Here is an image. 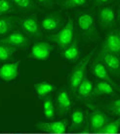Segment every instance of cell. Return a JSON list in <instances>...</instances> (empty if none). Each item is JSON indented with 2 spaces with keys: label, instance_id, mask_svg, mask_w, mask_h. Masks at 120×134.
Wrapping results in <instances>:
<instances>
[{
  "label": "cell",
  "instance_id": "6da1fadb",
  "mask_svg": "<svg viewBox=\"0 0 120 134\" xmlns=\"http://www.w3.org/2000/svg\"><path fill=\"white\" fill-rule=\"evenodd\" d=\"M73 38H74V24L71 19L68 20L67 25L57 34H50L47 36V39L49 41L54 42L62 49L67 48L68 45L71 44Z\"/></svg>",
  "mask_w": 120,
  "mask_h": 134
},
{
  "label": "cell",
  "instance_id": "7a4b0ae2",
  "mask_svg": "<svg viewBox=\"0 0 120 134\" xmlns=\"http://www.w3.org/2000/svg\"><path fill=\"white\" fill-rule=\"evenodd\" d=\"M92 55H93V52L89 53L84 59H82L79 63L76 64L72 69L70 75H69V80H68V86L72 93H76V90L78 88L80 82L82 81V79L85 76L86 68L90 62Z\"/></svg>",
  "mask_w": 120,
  "mask_h": 134
},
{
  "label": "cell",
  "instance_id": "3957f363",
  "mask_svg": "<svg viewBox=\"0 0 120 134\" xmlns=\"http://www.w3.org/2000/svg\"><path fill=\"white\" fill-rule=\"evenodd\" d=\"M77 25L79 26V30L82 31V34L87 38L90 39H97L98 31L95 26V22L93 19V16L90 13H81L77 16Z\"/></svg>",
  "mask_w": 120,
  "mask_h": 134
},
{
  "label": "cell",
  "instance_id": "277c9868",
  "mask_svg": "<svg viewBox=\"0 0 120 134\" xmlns=\"http://www.w3.org/2000/svg\"><path fill=\"white\" fill-rule=\"evenodd\" d=\"M109 121H110L109 116H107L105 113H103L100 110L94 108L87 119V126H88L87 131L99 133V131L101 130V127Z\"/></svg>",
  "mask_w": 120,
  "mask_h": 134
},
{
  "label": "cell",
  "instance_id": "5b68a950",
  "mask_svg": "<svg viewBox=\"0 0 120 134\" xmlns=\"http://www.w3.org/2000/svg\"><path fill=\"white\" fill-rule=\"evenodd\" d=\"M21 24H22L23 30L26 32V34L29 35L31 37H41L42 34L40 30V25L38 23L36 16H26L22 19Z\"/></svg>",
  "mask_w": 120,
  "mask_h": 134
},
{
  "label": "cell",
  "instance_id": "8992f818",
  "mask_svg": "<svg viewBox=\"0 0 120 134\" xmlns=\"http://www.w3.org/2000/svg\"><path fill=\"white\" fill-rule=\"evenodd\" d=\"M53 49H54V46L47 41H38L32 45L31 51H30V56L33 59L46 61L49 59Z\"/></svg>",
  "mask_w": 120,
  "mask_h": 134
},
{
  "label": "cell",
  "instance_id": "52a82bcc",
  "mask_svg": "<svg viewBox=\"0 0 120 134\" xmlns=\"http://www.w3.org/2000/svg\"><path fill=\"white\" fill-rule=\"evenodd\" d=\"M6 44L12 46L13 48H19V49H26L29 45V39L26 34L21 32V31H15L9 34L5 38L1 39Z\"/></svg>",
  "mask_w": 120,
  "mask_h": 134
},
{
  "label": "cell",
  "instance_id": "ba28073f",
  "mask_svg": "<svg viewBox=\"0 0 120 134\" xmlns=\"http://www.w3.org/2000/svg\"><path fill=\"white\" fill-rule=\"evenodd\" d=\"M35 128L46 133H64L68 129L67 120H58L52 122H38Z\"/></svg>",
  "mask_w": 120,
  "mask_h": 134
},
{
  "label": "cell",
  "instance_id": "9c48e42d",
  "mask_svg": "<svg viewBox=\"0 0 120 134\" xmlns=\"http://www.w3.org/2000/svg\"><path fill=\"white\" fill-rule=\"evenodd\" d=\"M56 105L55 109L60 115L68 114V111L71 108V100L70 96L67 90L61 89L56 96V102L54 103Z\"/></svg>",
  "mask_w": 120,
  "mask_h": 134
},
{
  "label": "cell",
  "instance_id": "30bf717a",
  "mask_svg": "<svg viewBox=\"0 0 120 134\" xmlns=\"http://www.w3.org/2000/svg\"><path fill=\"white\" fill-rule=\"evenodd\" d=\"M103 52L111 53L118 56L120 52V35L117 31L110 32L107 34L105 37V42L101 45V50Z\"/></svg>",
  "mask_w": 120,
  "mask_h": 134
},
{
  "label": "cell",
  "instance_id": "8fae6325",
  "mask_svg": "<svg viewBox=\"0 0 120 134\" xmlns=\"http://www.w3.org/2000/svg\"><path fill=\"white\" fill-rule=\"evenodd\" d=\"M98 61L105 64V67L111 74L116 75H118V71H119V58H118V56L111 54V53L101 51L99 53Z\"/></svg>",
  "mask_w": 120,
  "mask_h": 134
},
{
  "label": "cell",
  "instance_id": "7c38bea8",
  "mask_svg": "<svg viewBox=\"0 0 120 134\" xmlns=\"http://www.w3.org/2000/svg\"><path fill=\"white\" fill-rule=\"evenodd\" d=\"M98 21L103 29H111L115 26V12L112 7H104L98 13Z\"/></svg>",
  "mask_w": 120,
  "mask_h": 134
},
{
  "label": "cell",
  "instance_id": "4fadbf2b",
  "mask_svg": "<svg viewBox=\"0 0 120 134\" xmlns=\"http://www.w3.org/2000/svg\"><path fill=\"white\" fill-rule=\"evenodd\" d=\"M21 61L14 62V63L4 64L0 67V79L4 81H12L16 79L19 75V68Z\"/></svg>",
  "mask_w": 120,
  "mask_h": 134
},
{
  "label": "cell",
  "instance_id": "5bb4252c",
  "mask_svg": "<svg viewBox=\"0 0 120 134\" xmlns=\"http://www.w3.org/2000/svg\"><path fill=\"white\" fill-rule=\"evenodd\" d=\"M63 24V18L59 13H51L46 15L41 21L42 29L46 31H54L60 29Z\"/></svg>",
  "mask_w": 120,
  "mask_h": 134
},
{
  "label": "cell",
  "instance_id": "9a60e30c",
  "mask_svg": "<svg viewBox=\"0 0 120 134\" xmlns=\"http://www.w3.org/2000/svg\"><path fill=\"white\" fill-rule=\"evenodd\" d=\"M92 71H93L94 75L98 78V79L103 80V81L109 82L113 88H117L116 84L114 83V81H113L112 79L110 78V76H109L107 69L105 67V65L101 63V62H100V61H96V62H94L93 65H92Z\"/></svg>",
  "mask_w": 120,
  "mask_h": 134
},
{
  "label": "cell",
  "instance_id": "2e32d148",
  "mask_svg": "<svg viewBox=\"0 0 120 134\" xmlns=\"http://www.w3.org/2000/svg\"><path fill=\"white\" fill-rule=\"evenodd\" d=\"M92 95L93 96H103V95L113 96V95H115V92H114V88L109 82L99 80L96 82V84L93 87Z\"/></svg>",
  "mask_w": 120,
  "mask_h": 134
},
{
  "label": "cell",
  "instance_id": "e0dca14e",
  "mask_svg": "<svg viewBox=\"0 0 120 134\" xmlns=\"http://www.w3.org/2000/svg\"><path fill=\"white\" fill-rule=\"evenodd\" d=\"M73 40L74 41H72L71 44H69L67 48H64L62 53V56L64 57V59L69 62H72V63L76 62L80 55L79 47L77 45V39H73Z\"/></svg>",
  "mask_w": 120,
  "mask_h": 134
},
{
  "label": "cell",
  "instance_id": "ac0fdd59",
  "mask_svg": "<svg viewBox=\"0 0 120 134\" xmlns=\"http://www.w3.org/2000/svg\"><path fill=\"white\" fill-rule=\"evenodd\" d=\"M93 83L92 81H90L88 78L86 77V75L84 76V78L82 79V81L80 82L78 88L76 90V93L78 94V96L82 99H86L89 97L92 96L93 93Z\"/></svg>",
  "mask_w": 120,
  "mask_h": 134
},
{
  "label": "cell",
  "instance_id": "d6986e66",
  "mask_svg": "<svg viewBox=\"0 0 120 134\" xmlns=\"http://www.w3.org/2000/svg\"><path fill=\"white\" fill-rule=\"evenodd\" d=\"M18 20L15 17H2L0 18V35H5L9 34L14 27L16 26V24Z\"/></svg>",
  "mask_w": 120,
  "mask_h": 134
},
{
  "label": "cell",
  "instance_id": "ffe728a7",
  "mask_svg": "<svg viewBox=\"0 0 120 134\" xmlns=\"http://www.w3.org/2000/svg\"><path fill=\"white\" fill-rule=\"evenodd\" d=\"M55 88H56L55 85L48 81L38 82V83H36L34 85V89L36 91L37 95L39 96V98H45V97H47L55 90Z\"/></svg>",
  "mask_w": 120,
  "mask_h": 134
},
{
  "label": "cell",
  "instance_id": "44dd1931",
  "mask_svg": "<svg viewBox=\"0 0 120 134\" xmlns=\"http://www.w3.org/2000/svg\"><path fill=\"white\" fill-rule=\"evenodd\" d=\"M70 120H71L72 129H74V130H80L82 125L84 124V121H85V118H84V114H83L82 110H80V109L74 110L71 113Z\"/></svg>",
  "mask_w": 120,
  "mask_h": 134
},
{
  "label": "cell",
  "instance_id": "7402d4cb",
  "mask_svg": "<svg viewBox=\"0 0 120 134\" xmlns=\"http://www.w3.org/2000/svg\"><path fill=\"white\" fill-rule=\"evenodd\" d=\"M15 48L0 41V62H7L13 58Z\"/></svg>",
  "mask_w": 120,
  "mask_h": 134
},
{
  "label": "cell",
  "instance_id": "603a6c76",
  "mask_svg": "<svg viewBox=\"0 0 120 134\" xmlns=\"http://www.w3.org/2000/svg\"><path fill=\"white\" fill-rule=\"evenodd\" d=\"M43 113L47 119H52L56 115V109L54 101L51 98H46L43 101Z\"/></svg>",
  "mask_w": 120,
  "mask_h": 134
},
{
  "label": "cell",
  "instance_id": "cb8c5ba5",
  "mask_svg": "<svg viewBox=\"0 0 120 134\" xmlns=\"http://www.w3.org/2000/svg\"><path fill=\"white\" fill-rule=\"evenodd\" d=\"M120 126V119L116 120H112V121H109L105 123L104 126L101 128V130L99 131V133H107V134H114L118 133Z\"/></svg>",
  "mask_w": 120,
  "mask_h": 134
},
{
  "label": "cell",
  "instance_id": "d4e9b609",
  "mask_svg": "<svg viewBox=\"0 0 120 134\" xmlns=\"http://www.w3.org/2000/svg\"><path fill=\"white\" fill-rule=\"evenodd\" d=\"M11 2L23 11L31 12L36 9V6L32 0H11Z\"/></svg>",
  "mask_w": 120,
  "mask_h": 134
},
{
  "label": "cell",
  "instance_id": "484cf974",
  "mask_svg": "<svg viewBox=\"0 0 120 134\" xmlns=\"http://www.w3.org/2000/svg\"><path fill=\"white\" fill-rule=\"evenodd\" d=\"M86 3V0H64L60 3V6L63 9H71V8L79 7Z\"/></svg>",
  "mask_w": 120,
  "mask_h": 134
},
{
  "label": "cell",
  "instance_id": "4316f807",
  "mask_svg": "<svg viewBox=\"0 0 120 134\" xmlns=\"http://www.w3.org/2000/svg\"><path fill=\"white\" fill-rule=\"evenodd\" d=\"M105 109L109 111V112L112 113L113 115H120V100L119 99H116V100L110 102Z\"/></svg>",
  "mask_w": 120,
  "mask_h": 134
},
{
  "label": "cell",
  "instance_id": "83f0119b",
  "mask_svg": "<svg viewBox=\"0 0 120 134\" xmlns=\"http://www.w3.org/2000/svg\"><path fill=\"white\" fill-rule=\"evenodd\" d=\"M13 8L11 0H0V16L11 12Z\"/></svg>",
  "mask_w": 120,
  "mask_h": 134
},
{
  "label": "cell",
  "instance_id": "f1b7e54d",
  "mask_svg": "<svg viewBox=\"0 0 120 134\" xmlns=\"http://www.w3.org/2000/svg\"><path fill=\"white\" fill-rule=\"evenodd\" d=\"M109 0H93V4L94 6H101V5H105L109 2Z\"/></svg>",
  "mask_w": 120,
  "mask_h": 134
},
{
  "label": "cell",
  "instance_id": "f546056e",
  "mask_svg": "<svg viewBox=\"0 0 120 134\" xmlns=\"http://www.w3.org/2000/svg\"><path fill=\"white\" fill-rule=\"evenodd\" d=\"M36 1L44 6H52L53 5V0H36Z\"/></svg>",
  "mask_w": 120,
  "mask_h": 134
}]
</instances>
